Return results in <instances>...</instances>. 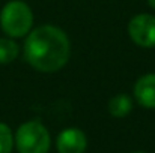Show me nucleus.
<instances>
[{
    "instance_id": "f257e3e1",
    "label": "nucleus",
    "mask_w": 155,
    "mask_h": 153,
    "mask_svg": "<svg viewBox=\"0 0 155 153\" xmlns=\"http://www.w3.org/2000/svg\"><path fill=\"white\" fill-rule=\"evenodd\" d=\"M69 56V39L62 29L45 24L29 32L24 42V57L36 71L45 74L57 72L68 63Z\"/></svg>"
},
{
    "instance_id": "f03ea898",
    "label": "nucleus",
    "mask_w": 155,
    "mask_h": 153,
    "mask_svg": "<svg viewBox=\"0 0 155 153\" xmlns=\"http://www.w3.org/2000/svg\"><path fill=\"white\" fill-rule=\"evenodd\" d=\"M33 26V12L21 0L8 2L0 12V27L9 38H23L29 35Z\"/></svg>"
},
{
    "instance_id": "7ed1b4c3",
    "label": "nucleus",
    "mask_w": 155,
    "mask_h": 153,
    "mask_svg": "<svg viewBox=\"0 0 155 153\" xmlns=\"http://www.w3.org/2000/svg\"><path fill=\"white\" fill-rule=\"evenodd\" d=\"M50 143L48 129L39 120H29L17 129L15 146L18 153H48Z\"/></svg>"
},
{
    "instance_id": "20e7f679",
    "label": "nucleus",
    "mask_w": 155,
    "mask_h": 153,
    "mask_svg": "<svg viewBox=\"0 0 155 153\" xmlns=\"http://www.w3.org/2000/svg\"><path fill=\"white\" fill-rule=\"evenodd\" d=\"M128 35L131 41L142 48L155 47V17L151 14H139L128 23Z\"/></svg>"
},
{
    "instance_id": "39448f33",
    "label": "nucleus",
    "mask_w": 155,
    "mask_h": 153,
    "mask_svg": "<svg viewBox=\"0 0 155 153\" xmlns=\"http://www.w3.org/2000/svg\"><path fill=\"white\" fill-rule=\"evenodd\" d=\"M56 147L59 153H84L87 147V138L81 129L66 128L59 134Z\"/></svg>"
},
{
    "instance_id": "423d86ee",
    "label": "nucleus",
    "mask_w": 155,
    "mask_h": 153,
    "mask_svg": "<svg viewBox=\"0 0 155 153\" xmlns=\"http://www.w3.org/2000/svg\"><path fill=\"white\" fill-rule=\"evenodd\" d=\"M134 98L143 108H155V74L142 75L134 84Z\"/></svg>"
},
{
    "instance_id": "0eeeda50",
    "label": "nucleus",
    "mask_w": 155,
    "mask_h": 153,
    "mask_svg": "<svg viewBox=\"0 0 155 153\" xmlns=\"http://www.w3.org/2000/svg\"><path fill=\"white\" fill-rule=\"evenodd\" d=\"M108 113L113 116V117H117V119H122L125 116H128L133 110V99L127 95V93H119V95H114L110 101H108Z\"/></svg>"
},
{
    "instance_id": "6e6552de",
    "label": "nucleus",
    "mask_w": 155,
    "mask_h": 153,
    "mask_svg": "<svg viewBox=\"0 0 155 153\" xmlns=\"http://www.w3.org/2000/svg\"><path fill=\"white\" fill-rule=\"evenodd\" d=\"M20 54V47L11 38H0V65L14 62Z\"/></svg>"
},
{
    "instance_id": "1a4fd4ad",
    "label": "nucleus",
    "mask_w": 155,
    "mask_h": 153,
    "mask_svg": "<svg viewBox=\"0 0 155 153\" xmlns=\"http://www.w3.org/2000/svg\"><path fill=\"white\" fill-rule=\"evenodd\" d=\"M14 147V135L8 125L0 122V153H11Z\"/></svg>"
},
{
    "instance_id": "9d476101",
    "label": "nucleus",
    "mask_w": 155,
    "mask_h": 153,
    "mask_svg": "<svg viewBox=\"0 0 155 153\" xmlns=\"http://www.w3.org/2000/svg\"><path fill=\"white\" fill-rule=\"evenodd\" d=\"M148 5H149L152 9H155V0H148Z\"/></svg>"
},
{
    "instance_id": "9b49d317",
    "label": "nucleus",
    "mask_w": 155,
    "mask_h": 153,
    "mask_svg": "<svg viewBox=\"0 0 155 153\" xmlns=\"http://www.w3.org/2000/svg\"><path fill=\"white\" fill-rule=\"evenodd\" d=\"M133 153H142V152H133Z\"/></svg>"
}]
</instances>
